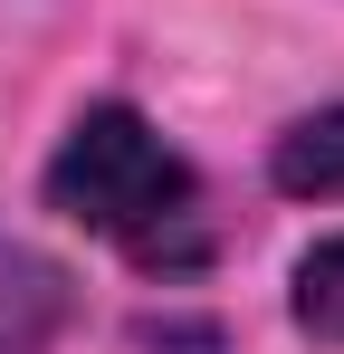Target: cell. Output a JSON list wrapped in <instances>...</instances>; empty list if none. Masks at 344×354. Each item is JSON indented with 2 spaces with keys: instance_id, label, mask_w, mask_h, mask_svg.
I'll return each instance as SVG.
<instances>
[{
  "instance_id": "3957f363",
  "label": "cell",
  "mask_w": 344,
  "mask_h": 354,
  "mask_svg": "<svg viewBox=\"0 0 344 354\" xmlns=\"http://www.w3.org/2000/svg\"><path fill=\"white\" fill-rule=\"evenodd\" d=\"M268 182H278L287 201H344V106L287 124L278 153H268Z\"/></svg>"
},
{
  "instance_id": "277c9868",
  "label": "cell",
  "mask_w": 344,
  "mask_h": 354,
  "mask_svg": "<svg viewBox=\"0 0 344 354\" xmlns=\"http://www.w3.org/2000/svg\"><path fill=\"white\" fill-rule=\"evenodd\" d=\"M296 326L325 335V345H344V239H316L296 259Z\"/></svg>"
},
{
  "instance_id": "7a4b0ae2",
  "label": "cell",
  "mask_w": 344,
  "mask_h": 354,
  "mask_svg": "<svg viewBox=\"0 0 344 354\" xmlns=\"http://www.w3.org/2000/svg\"><path fill=\"white\" fill-rule=\"evenodd\" d=\"M57 316H67V268L0 239V354H39L57 335Z\"/></svg>"
},
{
  "instance_id": "6da1fadb",
  "label": "cell",
  "mask_w": 344,
  "mask_h": 354,
  "mask_svg": "<svg viewBox=\"0 0 344 354\" xmlns=\"http://www.w3.org/2000/svg\"><path fill=\"white\" fill-rule=\"evenodd\" d=\"M48 211L86 221L115 249H134L144 268H191L211 249V230H201V173L134 106H86L67 124V144L48 163Z\"/></svg>"
}]
</instances>
